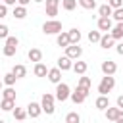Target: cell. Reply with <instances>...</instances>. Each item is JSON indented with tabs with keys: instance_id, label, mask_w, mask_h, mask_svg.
I'll return each mask as SVG.
<instances>
[{
	"instance_id": "6da1fadb",
	"label": "cell",
	"mask_w": 123,
	"mask_h": 123,
	"mask_svg": "<svg viewBox=\"0 0 123 123\" xmlns=\"http://www.w3.org/2000/svg\"><path fill=\"white\" fill-rule=\"evenodd\" d=\"M113 86H115V79H113V75H104L102 81L98 83V92H100L102 96H108V92H111Z\"/></svg>"
},
{
	"instance_id": "7a4b0ae2",
	"label": "cell",
	"mask_w": 123,
	"mask_h": 123,
	"mask_svg": "<svg viewBox=\"0 0 123 123\" xmlns=\"http://www.w3.org/2000/svg\"><path fill=\"white\" fill-rule=\"evenodd\" d=\"M54 102H56V96H54V94H50V92L42 94L40 106H42V111H44L46 115H52V113L56 111V108H54Z\"/></svg>"
},
{
	"instance_id": "3957f363",
	"label": "cell",
	"mask_w": 123,
	"mask_h": 123,
	"mask_svg": "<svg viewBox=\"0 0 123 123\" xmlns=\"http://www.w3.org/2000/svg\"><path fill=\"white\" fill-rule=\"evenodd\" d=\"M42 33H44V35H60V33H62V21H58V19H48V21H44Z\"/></svg>"
},
{
	"instance_id": "277c9868",
	"label": "cell",
	"mask_w": 123,
	"mask_h": 123,
	"mask_svg": "<svg viewBox=\"0 0 123 123\" xmlns=\"http://www.w3.org/2000/svg\"><path fill=\"white\" fill-rule=\"evenodd\" d=\"M17 44H19V40H17V37H8L6 38V46H4V56L6 58H12L15 52H17Z\"/></svg>"
},
{
	"instance_id": "5b68a950",
	"label": "cell",
	"mask_w": 123,
	"mask_h": 123,
	"mask_svg": "<svg viewBox=\"0 0 123 123\" xmlns=\"http://www.w3.org/2000/svg\"><path fill=\"white\" fill-rule=\"evenodd\" d=\"M56 100L58 102H65L67 98H71V90H69V85H65V83H60V85H56Z\"/></svg>"
},
{
	"instance_id": "8992f818",
	"label": "cell",
	"mask_w": 123,
	"mask_h": 123,
	"mask_svg": "<svg viewBox=\"0 0 123 123\" xmlns=\"http://www.w3.org/2000/svg\"><path fill=\"white\" fill-rule=\"evenodd\" d=\"M88 92H90V88H83V86H77V88H75V92H71V100H73L75 104H83V102L86 100Z\"/></svg>"
},
{
	"instance_id": "52a82bcc",
	"label": "cell",
	"mask_w": 123,
	"mask_h": 123,
	"mask_svg": "<svg viewBox=\"0 0 123 123\" xmlns=\"http://www.w3.org/2000/svg\"><path fill=\"white\" fill-rule=\"evenodd\" d=\"M65 56L71 58V60H79V58L83 56V48H81L79 44H69V46L65 48Z\"/></svg>"
},
{
	"instance_id": "ba28073f",
	"label": "cell",
	"mask_w": 123,
	"mask_h": 123,
	"mask_svg": "<svg viewBox=\"0 0 123 123\" xmlns=\"http://www.w3.org/2000/svg\"><path fill=\"white\" fill-rule=\"evenodd\" d=\"M100 69H102L104 75H115V71H117V63H115L113 60H104L102 65H100Z\"/></svg>"
},
{
	"instance_id": "9c48e42d",
	"label": "cell",
	"mask_w": 123,
	"mask_h": 123,
	"mask_svg": "<svg viewBox=\"0 0 123 123\" xmlns=\"http://www.w3.org/2000/svg\"><path fill=\"white\" fill-rule=\"evenodd\" d=\"M46 2V15L50 19H54L58 15V8H60V0H44Z\"/></svg>"
},
{
	"instance_id": "30bf717a",
	"label": "cell",
	"mask_w": 123,
	"mask_h": 123,
	"mask_svg": "<svg viewBox=\"0 0 123 123\" xmlns=\"http://www.w3.org/2000/svg\"><path fill=\"white\" fill-rule=\"evenodd\" d=\"M48 81L54 83V85H60V83H62V69H60V67L48 69Z\"/></svg>"
},
{
	"instance_id": "8fae6325",
	"label": "cell",
	"mask_w": 123,
	"mask_h": 123,
	"mask_svg": "<svg viewBox=\"0 0 123 123\" xmlns=\"http://www.w3.org/2000/svg\"><path fill=\"white\" fill-rule=\"evenodd\" d=\"M40 113H42V106H40L38 102H31V104L27 106V115H29V117L35 119V117H38Z\"/></svg>"
},
{
	"instance_id": "7c38bea8",
	"label": "cell",
	"mask_w": 123,
	"mask_h": 123,
	"mask_svg": "<svg viewBox=\"0 0 123 123\" xmlns=\"http://www.w3.org/2000/svg\"><path fill=\"white\" fill-rule=\"evenodd\" d=\"M113 29V23H111V17H98V31H111Z\"/></svg>"
},
{
	"instance_id": "4fadbf2b",
	"label": "cell",
	"mask_w": 123,
	"mask_h": 123,
	"mask_svg": "<svg viewBox=\"0 0 123 123\" xmlns=\"http://www.w3.org/2000/svg\"><path fill=\"white\" fill-rule=\"evenodd\" d=\"M58 67L62 71H69V69H73V60L67 56H62V58H58Z\"/></svg>"
},
{
	"instance_id": "5bb4252c",
	"label": "cell",
	"mask_w": 123,
	"mask_h": 123,
	"mask_svg": "<svg viewBox=\"0 0 123 123\" xmlns=\"http://www.w3.org/2000/svg\"><path fill=\"white\" fill-rule=\"evenodd\" d=\"M56 44L58 46H63V48H67L71 42H69V35H67V31H62L60 35H56Z\"/></svg>"
},
{
	"instance_id": "9a60e30c",
	"label": "cell",
	"mask_w": 123,
	"mask_h": 123,
	"mask_svg": "<svg viewBox=\"0 0 123 123\" xmlns=\"http://www.w3.org/2000/svg\"><path fill=\"white\" fill-rule=\"evenodd\" d=\"M113 42H115V40H113V38H111V35L108 33V35H102V38H100V42H98V44H100V48L110 50V48L113 46Z\"/></svg>"
},
{
	"instance_id": "2e32d148",
	"label": "cell",
	"mask_w": 123,
	"mask_h": 123,
	"mask_svg": "<svg viewBox=\"0 0 123 123\" xmlns=\"http://www.w3.org/2000/svg\"><path fill=\"white\" fill-rule=\"evenodd\" d=\"M27 58H29L31 62L38 63V62H42V52H40L38 48H31V50L27 52Z\"/></svg>"
},
{
	"instance_id": "e0dca14e",
	"label": "cell",
	"mask_w": 123,
	"mask_h": 123,
	"mask_svg": "<svg viewBox=\"0 0 123 123\" xmlns=\"http://www.w3.org/2000/svg\"><path fill=\"white\" fill-rule=\"evenodd\" d=\"M86 69H88L86 62H81V60L73 62V71H75L77 75H85V73H86Z\"/></svg>"
},
{
	"instance_id": "ac0fdd59",
	"label": "cell",
	"mask_w": 123,
	"mask_h": 123,
	"mask_svg": "<svg viewBox=\"0 0 123 123\" xmlns=\"http://www.w3.org/2000/svg\"><path fill=\"white\" fill-rule=\"evenodd\" d=\"M33 73H35L37 77H48V67H46L42 62H38V63H35V69H33Z\"/></svg>"
},
{
	"instance_id": "d6986e66",
	"label": "cell",
	"mask_w": 123,
	"mask_h": 123,
	"mask_svg": "<svg viewBox=\"0 0 123 123\" xmlns=\"http://www.w3.org/2000/svg\"><path fill=\"white\" fill-rule=\"evenodd\" d=\"M94 106H96L98 110H104V111H106V110L110 108V98H108V96H102V94H100V96L96 98Z\"/></svg>"
},
{
	"instance_id": "ffe728a7",
	"label": "cell",
	"mask_w": 123,
	"mask_h": 123,
	"mask_svg": "<svg viewBox=\"0 0 123 123\" xmlns=\"http://www.w3.org/2000/svg\"><path fill=\"white\" fill-rule=\"evenodd\" d=\"M12 73H13L17 79H21V77H25V75H27V67H25L23 63H15V65L12 67Z\"/></svg>"
},
{
	"instance_id": "44dd1931",
	"label": "cell",
	"mask_w": 123,
	"mask_h": 123,
	"mask_svg": "<svg viewBox=\"0 0 123 123\" xmlns=\"http://www.w3.org/2000/svg\"><path fill=\"white\" fill-rule=\"evenodd\" d=\"M110 35H111V38H113V40H119V38H123V23H117V25H113V29L110 31Z\"/></svg>"
},
{
	"instance_id": "7402d4cb",
	"label": "cell",
	"mask_w": 123,
	"mask_h": 123,
	"mask_svg": "<svg viewBox=\"0 0 123 123\" xmlns=\"http://www.w3.org/2000/svg\"><path fill=\"white\" fill-rule=\"evenodd\" d=\"M67 35H69V42L71 44H79L81 42V31L79 29H69Z\"/></svg>"
},
{
	"instance_id": "603a6c76",
	"label": "cell",
	"mask_w": 123,
	"mask_h": 123,
	"mask_svg": "<svg viewBox=\"0 0 123 123\" xmlns=\"http://www.w3.org/2000/svg\"><path fill=\"white\" fill-rule=\"evenodd\" d=\"M12 113H13V119H15V121H23V119L27 117V110H25V108H17V106H15Z\"/></svg>"
},
{
	"instance_id": "cb8c5ba5",
	"label": "cell",
	"mask_w": 123,
	"mask_h": 123,
	"mask_svg": "<svg viewBox=\"0 0 123 123\" xmlns=\"http://www.w3.org/2000/svg\"><path fill=\"white\" fill-rule=\"evenodd\" d=\"M12 15H13L15 19H23V17L27 15V8H25V6H15L13 12H12Z\"/></svg>"
},
{
	"instance_id": "d4e9b609",
	"label": "cell",
	"mask_w": 123,
	"mask_h": 123,
	"mask_svg": "<svg viewBox=\"0 0 123 123\" xmlns=\"http://www.w3.org/2000/svg\"><path fill=\"white\" fill-rule=\"evenodd\" d=\"M111 13H113V10H111L108 4H102V6L98 8V15H100V17H111Z\"/></svg>"
},
{
	"instance_id": "484cf974",
	"label": "cell",
	"mask_w": 123,
	"mask_h": 123,
	"mask_svg": "<svg viewBox=\"0 0 123 123\" xmlns=\"http://www.w3.org/2000/svg\"><path fill=\"white\" fill-rule=\"evenodd\" d=\"M15 81H17V77H15L12 71H10V73H6V75L2 77V83H4L6 86H13V85H15Z\"/></svg>"
},
{
	"instance_id": "4316f807",
	"label": "cell",
	"mask_w": 123,
	"mask_h": 123,
	"mask_svg": "<svg viewBox=\"0 0 123 123\" xmlns=\"http://www.w3.org/2000/svg\"><path fill=\"white\" fill-rule=\"evenodd\" d=\"M77 4H79V0H62V8L65 12H73L77 8Z\"/></svg>"
},
{
	"instance_id": "83f0119b",
	"label": "cell",
	"mask_w": 123,
	"mask_h": 123,
	"mask_svg": "<svg viewBox=\"0 0 123 123\" xmlns=\"http://www.w3.org/2000/svg\"><path fill=\"white\" fill-rule=\"evenodd\" d=\"M0 108H2L4 111H13V108H15V100H4V98H2Z\"/></svg>"
},
{
	"instance_id": "f1b7e54d",
	"label": "cell",
	"mask_w": 123,
	"mask_h": 123,
	"mask_svg": "<svg viewBox=\"0 0 123 123\" xmlns=\"http://www.w3.org/2000/svg\"><path fill=\"white\" fill-rule=\"evenodd\" d=\"M2 98H4V100H15V90H13L12 86H6V88L2 90Z\"/></svg>"
},
{
	"instance_id": "f546056e",
	"label": "cell",
	"mask_w": 123,
	"mask_h": 123,
	"mask_svg": "<svg viewBox=\"0 0 123 123\" xmlns=\"http://www.w3.org/2000/svg\"><path fill=\"white\" fill-rule=\"evenodd\" d=\"M65 123H81V115L77 111H69L65 115Z\"/></svg>"
},
{
	"instance_id": "4dcf8cb0",
	"label": "cell",
	"mask_w": 123,
	"mask_h": 123,
	"mask_svg": "<svg viewBox=\"0 0 123 123\" xmlns=\"http://www.w3.org/2000/svg\"><path fill=\"white\" fill-rule=\"evenodd\" d=\"M117 113H119V108H117V106H115V108H108V110H106V119H110V121H115Z\"/></svg>"
},
{
	"instance_id": "1f68e13d",
	"label": "cell",
	"mask_w": 123,
	"mask_h": 123,
	"mask_svg": "<svg viewBox=\"0 0 123 123\" xmlns=\"http://www.w3.org/2000/svg\"><path fill=\"white\" fill-rule=\"evenodd\" d=\"M90 85H92L90 77H85V75H81V77H79V83H77V86H83V88H90Z\"/></svg>"
},
{
	"instance_id": "d6a6232c",
	"label": "cell",
	"mask_w": 123,
	"mask_h": 123,
	"mask_svg": "<svg viewBox=\"0 0 123 123\" xmlns=\"http://www.w3.org/2000/svg\"><path fill=\"white\" fill-rule=\"evenodd\" d=\"M79 6L85 10H94L96 8V0H79Z\"/></svg>"
},
{
	"instance_id": "836d02e7",
	"label": "cell",
	"mask_w": 123,
	"mask_h": 123,
	"mask_svg": "<svg viewBox=\"0 0 123 123\" xmlns=\"http://www.w3.org/2000/svg\"><path fill=\"white\" fill-rule=\"evenodd\" d=\"M100 38H102V33L100 31H90L88 33V40L90 42H100Z\"/></svg>"
},
{
	"instance_id": "e575fe53",
	"label": "cell",
	"mask_w": 123,
	"mask_h": 123,
	"mask_svg": "<svg viewBox=\"0 0 123 123\" xmlns=\"http://www.w3.org/2000/svg\"><path fill=\"white\" fill-rule=\"evenodd\" d=\"M111 17H113L117 23H123V8H117V10H113Z\"/></svg>"
},
{
	"instance_id": "d590c367",
	"label": "cell",
	"mask_w": 123,
	"mask_h": 123,
	"mask_svg": "<svg viewBox=\"0 0 123 123\" xmlns=\"http://www.w3.org/2000/svg\"><path fill=\"white\" fill-rule=\"evenodd\" d=\"M10 37V29H8V25H4V23H0V38H8Z\"/></svg>"
},
{
	"instance_id": "8d00e7d4",
	"label": "cell",
	"mask_w": 123,
	"mask_h": 123,
	"mask_svg": "<svg viewBox=\"0 0 123 123\" xmlns=\"http://www.w3.org/2000/svg\"><path fill=\"white\" fill-rule=\"evenodd\" d=\"M108 6L111 10H117V8H123V0H108Z\"/></svg>"
},
{
	"instance_id": "74e56055",
	"label": "cell",
	"mask_w": 123,
	"mask_h": 123,
	"mask_svg": "<svg viewBox=\"0 0 123 123\" xmlns=\"http://www.w3.org/2000/svg\"><path fill=\"white\" fill-rule=\"evenodd\" d=\"M8 15V6L6 4H0V19H4Z\"/></svg>"
},
{
	"instance_id": "f35d334b",
	"label": "cell",
	"mask_w": 123,
	"mask_h": 123,
	"mask_svg": "<svg viewBox=\"0 0 123 123\" xmlns=\"http://www.w3.org/2000/svg\"><path fill=\"white\" fill-rule=\"evenodd\" d=\"M115 123H123V110H119V113L115 117Z\"/></svg>"
},
{
	"instance_id": "ab89813d",
	"label": "cell",
	"mask_w": 123,
	"mask_h": 123,
	"mask_svg": "<svg viewBox=\"0 0 123 123\" xmlns=\"http://www.w3.org/2000/svg\"><path fill=\"white\" fill-rule=\"evenodd\" d=\"M115 52H117L119 56H123V42H119V44L115 46Z\"/></svg>"
},
{
	"instance_id": "60d3db41",
	"label": "cell",
	"mask_w": 123,
	"mask_h": 123,
	"mask_svg": "<svg viewBox=\"0 0 123 123\" xmlns=\"http://www.w3.org/2000/svg\"><path fill=\"white\" fill-rule=\"evenodd\" d=\"M117 108H119V110H123V94H121V96H117Z\"/></svg>"
},
{
	"instance_id": "b9f144b4",
	"label": "cell",
	"mask_w": 123,
	"mask_h": 123,
	"mask_svg": "<svg viewBox=\"0 0 123 123\" xmlns=\"http://www.w3.org/2000/svg\"><path fill=\"white\" fill-rule=\"evenodd\" d=\"M29 2H31V0H17V4H19V6H27Z\"/></svg>"
},
{
	"instance_id": "7bdbcfd3",
	"label": "cell",
	"mask_w": 123,
	"mask_h": 123,
	"mask_svg": "<svg viewBox=\"0 0 123 123\" xmlns=\"http://www.w3.org/2000/svg\"><path fill=\"white\" fill-rule=\"evenodd\" d=\"M15 2H17V0H4V4H6V6H13Z\"/></svg>"
},
{
	"instance_id": "ee69618b",
	"label": "cell",
	"mask_w": 123,
	"mask_h": 123,
	"mask_svg": "<svg viewBox=\"0 0 123 123\" xmlns=\"http://www.w3.org/2000/svg\"><path fill=\"white\" fill-rule=\"evenodd\" d=\"M2 86H4V83H2V81H0V92H2Z\"/></svg>"
},
{
	"instance_id": "f6af8a7d",
	"label": "cell",
	"mask_w": 123,
	"mask_h": 123,
	"mask_svg": "<svg viewBox=\"0 0 123 123\" xmlns=\"http://www.w3.org/2000/svg\"><path fill=\"white\" fill-rule=\"evenodd\" d=\"M33 2H37V4H40V2H44V0H33Z\"/></svg>"
},
{
	"instance_id": "bcb514c9",
	"label": "cell",
	"mask_w": 123,
	"mask_h": 123,
	"mask_svg": "<svg viewBox=\"0 0 123 123\" xmlns=\"http://www.w3.org/2000/svg\"><path fill=\"white\" fill-rule=\"evenodd\" d=\"M0 123H6V121H4V119H0Z\"/></svg>"
},
{
	"instance_id": "7dc6e473",
	"label": "cell",
	"mask_w": 123,
	"mask_h": 123,
	"mask_svg": "<svg viewBox=\"0 0 123 123\" xmlns=\"http://www.w3.org/2000/svg\"><path fill=\"white\" fill-rule=\"evenodd\" d=\"M0 102H2V98H0Z\"/></svg>"
},
{
	"instance_id": "c3c4849f",
	"label": "cell",
	"mask_w": 123,
	"mask_h": 123,
	"mask_svg": "<svg viewBox=\"0 0 123 123\" xmlns=\"http://www.w3.org/2000/svg\"><path fill=\"white\" fill-rule=\"evenodd\" d=\"M17 123H21V121H17Z\"/></svg>"
}]
</instances>
